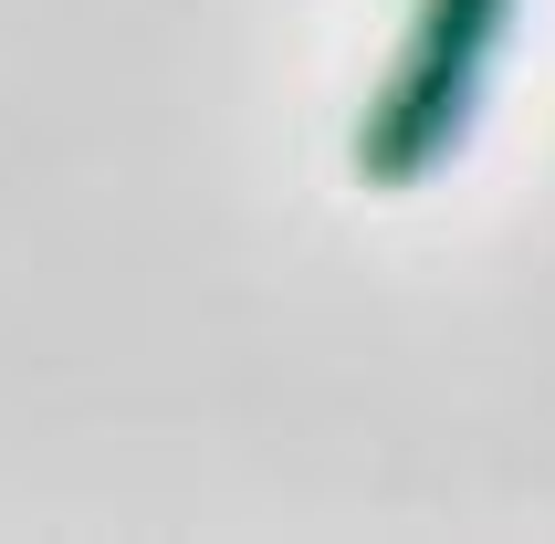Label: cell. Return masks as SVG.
Here are the masks:
<instances>
[{
	"instance_id": "1",
	"label": "cell",
	"mask_w": 555,
	"mask_h": 544,
	"mask_svg": "<svg viewBox=\"0 0 555 544\" xmlns=\"http://www.w3.org/2000/svg\"><path fill=\"white\" fill-rule=\"evenodd\" d=\"M503 31H514V0H420L409 11V42L388 63V85H377L367 126H357V179L367 189H420L440 157L462 147Z\"/></svg>"
}]
</instances>
